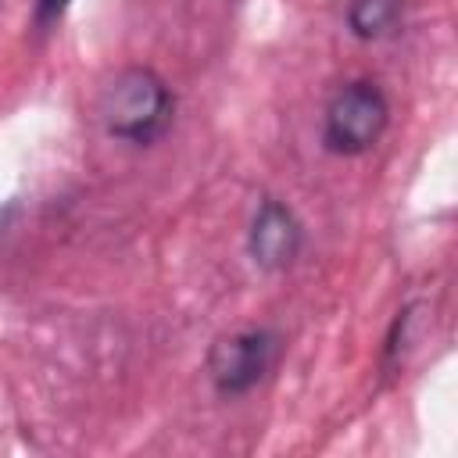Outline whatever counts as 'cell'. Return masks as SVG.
Wrapping results in <instances>:
<instances>
[{
    "instance_id": "5b68a950",
    "label": "cell",
    "mask_w": 458,
    "mask_h": 458,
    "mask_svg": "<svg viewBox=\"0 0 458 458\" xmlns=\"http://www.w3.org/2000/svg\"><path fill=\"white\" fill-rule=\"evenodd\" d=\"M344 25L361 43L390 39L404 25V0H347Z\"/></svg>"
},
{
    "instance_id": "3957f363",
    "label": "cell",
    "mask_w": 458,
    "mask_h": 458,
    "mask_svg": "<svg viewBox=\"0 0 458 458\" xmlns=\"http://www.w3.org/2000/svg\"><path fill=\"white\" fill-rule=\"evenodd\" d=\"M279 351H283V340L268 326H243V329L218 336L204 358L211 390L225 401L247 397L268 379V372L279 361Z\"/></svg>"
},
{
    "instance_id": "277c9868",
    "label": "cell",
    "mask_w": 458,
    "mask_h": 458,
    "mask_svg": "<svg viewBox=\"0 0 458 458\" xmlns=\"http://www.w3.org/2000/svg\"><path fill=\"white\" fill-rule=\"evenodd\" d=\"M304 250V222L279 197H261L247 225V258L261 272H286Z\"/></svg>"
},
{
    "instance_id": "6da1fadb",
    "label": "cell",
    "mask_w": 458,
    "mask_h": 458,
    "mask_svg": "<svg viewBox=\"0 0 458 458\" xmlns=\"http://www.w3.org/2000/svg\"><path fill=\"white\" fill-rule=\"evenodd\" d=\"M97 122L114 143L154 147L175 122V93L154 68L125 64L104 82L97 97Z\"/></svg>"
},
{
    "instance_id": "7a4b0ae2",
    "label": "cell",
    "mask_w": 458,
    "mask_h": 458,
    "mask_svg": "<svg viewBox=\"0 0 458 458\" xmlns=\"http://www.w3.org/2000/svg\"><path fill=\"white\" fill-rule=\"evenodd\" d=\"M390 129V97L376 79H347L322 111V147L336 157L369 154Z\"/></svg>"
},
{
    "instance_id": "8992f818",
    "label": "cell",
    "mask_w": 458,
    "mask_h": 458,
    "mask_svg": "<svg viewBox=\"0 0 458 458\" xmlns=\"http://www.w3.org/2000/svg\"><path fill=\"white\" fill-rule=\"evenodd\" d=\"M68 7H72V0H36V14H32L36 29H39V32L54 29V25L64 18V11H68Z\"/></svg>"
}]
</instances>
